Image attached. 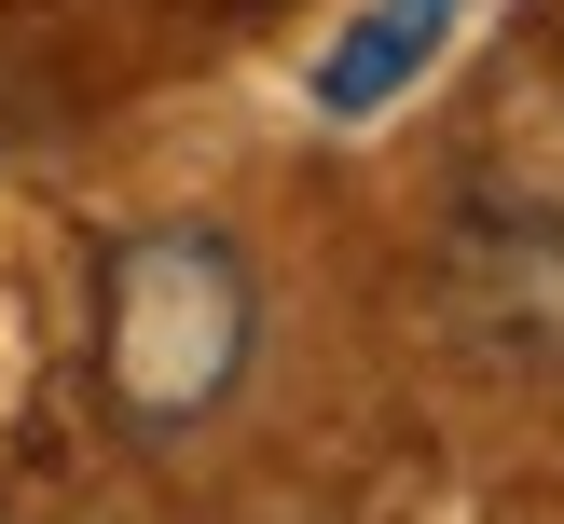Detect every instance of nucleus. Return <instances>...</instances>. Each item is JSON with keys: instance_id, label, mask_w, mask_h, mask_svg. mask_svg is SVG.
Masks as SVG:
<instances>
[{"instance_id": "1", "label": "nucleus", "mask_w": 564, "mask_h": 524, "mask_svg": "<svg viewBox=\"0 0 564 524\" xmlns=\"http://www.w3.org/2000/svg\"><path fill=\"white\" fill-rule=\"evenodd\" d=\"M248 345H262V290L220 221H138L97 248V386L138 441L207 428L248 386Z\"/></svg>"}]
</instances>
